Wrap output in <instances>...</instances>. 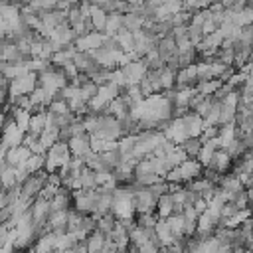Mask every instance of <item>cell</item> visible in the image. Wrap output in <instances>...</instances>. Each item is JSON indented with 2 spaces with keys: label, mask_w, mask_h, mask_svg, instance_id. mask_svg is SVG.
<instances>
[{
  "label": "cell",
  "mask_w": 253,
  "mask_h": 253,
  "mask_svg": "<svg viewBox=\"0 0 253 253\" xmlns=\"http://www.w3.org/2000/svg\"><path fill=\"white\" fill-rule=\"evenodd\" d=\"M71 158H73V154L69 150V144L59 140L51 148H47V152H45V168L43 170H47L49 174L59 172L63 166H67L71 162Z\"/></svg>",
  "instance_id": "cell-1"
},
{
  "label": "cell",
  "mask_w": 253,
  "mask_h": 253,
  "mask_svg": "<svg viewBox=\"0 0 253 253\" xmlns=\"http://www.w3.org/2000/svg\"><path fill=\"white\" fill-rule=\"evenodd\" d=\"M97 200H99V190H75L73 192V208L83 213V215H95L97 211Z\"/></svg>",
  "instance_id": "cell-2"
},
{
  "label": "cell",
  "mask_w": 253,
  "mask_h": 253,
  "mask_svg": "<svg viewBox=\"0 0 253 253\" xmlns=\"http://www.w3.org/2000/svg\"><path fill=\"white\" fill-rule=\"evenodd\" d=\"M156 206H158V200L150 194V190L138 186V190L134 192V208H136V213H156Z\"/></svg>",
  "instance_id": "cell-3"
},
{
  "label": "cell",
  "mask_w": 253,
  "mask_h": 253,
  "mask_svg": "<svg viewBox=\"0 0 253 253\" xmlns=\"http://www.w3.org/2000/svg\"><path fill=\"white\" fill-rule=\"evenodd\" d=\"M121 69L125 71V75H126V79H128L130 85H140V81L148 73V63H146L144 57H138V59H132L128 65H125Z\"/></svg>",
  "instance_id": "cell-4"
},
{
  "label": "cell",
  "mask_w": 253,
  "mask_h": 253,
  "mask_svg": "<svg viewBox=\"0 0 253 253\" xmlns=\"http://www.w3.org/2000/svg\"><path fill=\"white\" fill-rule=\"evenodd\" d=\"M107 38H109L107 34L91 32V34L79 36V38H77V42H75V45H77V49H79V51H95V49H99V47H103V45H105Z\"/></svg>",
  "instance_id": "cell-5"
},
{
  "label": "cell",
  "mask_w": 253,
  "mask_h": 253,
  "mask_svg": "<svg viewBox=\"0 0 253 253\" xmlns=\"http://www.w3.org/2000/svg\"><path fill=\"white\" fill-rule=\"evenodd\" d=\"M164 136H166L168 140L176 142L178 146H182V144L190 138V134H188V130H186V125H184V119H172V121L168 123V126L164 128Z\"/></svg>",
  "instance_id": "cell-6"
},
{
  "label": "cell",
  "mask_w": 253,
  "mask_h": 253,
  "mask_svg": "<svg viewBox=\"0 0 253 253\" xmlns=\"http://www.w3.org/2000/svg\"><path fill=\"white\" fill-rule=\"evenodd\" d=\"M178 168H180V172H182V180H184V184H190V182L202 178V174H204V166L200 164L198 158H188V160L182 162Z\"/></svg>",
  "instance_id": "cell-7"
},
{
  "label": "cell",
  "mask_w": 253,
  "mask_h": 253,
  "mask_svg": "<svg viewBox=\"0 0 253 253\" xmlns=\"http://www.w3.org/2000/svg\"><path fill=\"white\" fill-rule=\"evenodd\" d=\"M231 166H233V158L229 156V152L225 148H219L213 154V158H211V162H210L208 168L213 170V172H217V174H225L227 170H231Z\"/></svg>",
  "instance_id": "cell-8"
},
{
  "label": "cell",
  "mask_w": 253,
  "mask_h": 253,
  "mask_svg": "<svg viewBox=\"0 0 253 253\" xmlns=\"http://www.w3.org/2000/svg\"><path fill=\"white\" fill-rule=\"evenodd\" d=\"M67 144H69V150H71V154H73L75 158H83V156L91 150V134H87V132L77 134V136H73Z\"/></svg>",
  "instance_id": "cell-9"
},
{
  "label": "cell",
  "mask_w": 253,
  "mask_h": 253,
  "mask_svg": "<svg viewBox=\"0 0 253 253\" xmlns=\"http://www.w3.org/2000/svg\"><path fill=\"white\" fill-rule=\"evenodd\" d=\"M182 119H184V125H186V130H188L190 138H200L202 132H204V128H206L204 119H202L198 113H194V111H190V113H188L186 117H182Z\"/></svg>",
  "instance_id": "cell-10"
},
{
  "label": "cell",
  "mask_w": 253,
  "mask_h": 253,
  "mask_svg": "<svg viewBox=\"0 0 253 253\" xmlns=\"http://www.w3.org/2000/svg\"><path fill=\"white\" fill-rule=\"evenodd\" d=\"M32 154H34V152H32L26 144H22V146L10 148V150H8V156H6V160H4V162H8L10 166H16V168H18V166H24Z\"/></svg>",
  "instance_id": "cell-11"
},
{
  "label": "cell",
  "mask_w": 253,
  "mask_h": 253,
  "mask_svg": "<svg viewBox=\"0 0 253 253\" xmlns=\"http://www.w3.org/2000/svg\"><path fill=\"white\" fill-rule=\"evenodd\" d=\"M219 148H221V144H219V138H211V140H206V142H204V146H202V150H200V154H198V160H200V164H202L204 168H208V166H210V162H211V158H213V154H215Z\"/></svg>",
  "instance_id": "cell-12"
},
{
  "label": "cell",
  "mask_w": 253,
  "mask_h": 253,
  "mask_svg": "<svg viewBox=\"0 0 253 253\" xmlns=\"http://www.w3.org/2000/svg\"><path fill=\"white\" fill-rule=\"evenodd\" d=\"M156 235H158V239H160V243H162V247H170V245H174L178 239H176V235L172 233V229H170V225H168V221L166 219H160L158 217V221H156Z\"/></svg>",
  "instance_id": "cell-13"
},
{
  "label": "cell",
  "mask_w": 253,
  "mask_h": 253,
  "mask_svg": "<svg viewBox=\"0 0 253 253\" xmlns=\"http://www.w3.org/2000/svg\"><path fill=\"white\" fill-rule=\"evenodd\" d=\"M217 186H219L223 192H229V194H237V192H243V190H245V186L241 184L239 176L233 174V172H231V174H223Z\"/></svg>",
  "instance_id": "cell-14"
},
{
  "label": "cell",
  "mask_w": 253,
  "mask_h": 253,
  "mask_svg": "<svg viewBox=\"0 0 253 253\" xmlns=\"http://www.w3.org/2000/svg\"><path fill=\"white\" fill-rule=\"evenodd\" d=\"M174 208H176V204H174V198H172V194L168 192V194H164V196H160V198H158L156 215H158L160 219H168V217L174 213Z\"/></svg>",
  "instance_id": "cell-15"
},
{
  "label": "cell",
  "mask_w": 253,
  "mask_h": 253,
  "mask_svg": "<svg viewBox=\"0 0 253 253\" xmlns=\"http://www.w3.org/2000/svg\"><path fill=\"white\" fill-rule=\"evenodd\" d=\"M219 144L221 148H227L235 138H239V130H237V125L235 123H229V125H221L219 126Z\"/></svg>",
  "instance_id": "cell-16"
},
{
  "label": "cell",
  "mask_w": 253,
  "mask_h": 253,
  "mask_svg": "<svg viewBox=\"0 0 253 253\" xmlns=\"http://www.w3.org/2000/svg\"><path fill=\"white\" fill-rule=\"evenodd\" d=\"M10 113H12V117H14V123L24 130V132H28L30 130V125H32V113L30 111H26V109H20V107H12L10 109Z\"/></svg>",
  "instance_id": "cell-17"
},
{
  "label": "cell",
  "mask_w": 253,
  "mask_h": 253,
  "mask_svg": "<svg viewBox=\"0 0 253 253\" xmlns=\"http://www.w3.org/2000/svg\"><path fill=\"white\" fill-rule=\"evenodd\" d=\"M85 241H87V249H89V253H101L103 247H105V243H107V235H105L103 231L95 229L93 233L87 235Z\"/></svg>",
  "instance_id": "cell-18"
},
{
  "label": "cell",
  "mask_w": 253,
  "mask_h": 253,
  "mask_svg": "<svg viewBox=\"0 0 253 253\" xmlns=\"http://www.w3.org/2000/svg\"><path fill=\"white\" fill-rule=\"evenodd\" d=\"M115 38H117V42H119V45H121V49H123L125 53H134L136 42H134V34H132V32H128V30L123 28Z\"/></svg>",
  "instance_id": "cell-19"
},
{
  "label": "cell",
  "mask_w": 253,
  "mask_h": 253,
  "mask_svg": "<svg viewBox=\"0 0 253 253\" xmlns=\"http://www.w3.org/2000/svg\"><path fill=\"white\" fill-rule=\"evenodd\" d=\"M166 221H168L172 233L176 235V239L186 237V219H184V213H172Z\"/></svg>",
  "instance_id": "cell-20"
},
{
  "label": "cell",
  "mask_w": 253,
  "mask_h": 253,
  "mask_svg": "<svg viewBox=\"0 0 253 253\" xmlns=\"http://www.w3.org/2000/svg\"><path fill=\"white\" fill-rule=\"evenodd\" d=\"M107 20H109V12H105V10L99 8V6H93V12H91V24H93V30L105 34Z\"/></svg>",
  "instance_id": "cell-21"
},
{
  "label": "cell",
  "mask_w": 253,
  "mask_h": 253,
  "mask_svg": "<svg viewBox=\"0 0 253 253\" xmlns=\"http://www.w3.org/2000/svg\"><path fill=\"white\" fill-rule=\"evenodd\" d=\"M144 22H146V18H142L138 14H132V12H128V14L123 16V28L128 30V32H132V34L138 32V30H142L144 28Z\"/></svg>",
  "instance_id": "cell-22"
},
{
  "label": "cell",
  "mask_w": 253,
  "mask_h": 253,
  "mask_svg": "<svg viewBox=\"0 0 253 253\" xmlns=\"http://www.w3.org/2000/svg\"><path fill=\"white\" fill-rule=\"evenodd\" d=\"M221 85H223V81H221V79H210V81H198L196 89H198V93H200V95L210 97V95H215V93L221 89Z\"/></svg>",
  "instance_id": "cell-23"
},
{
  "label": "cell",
  "mask_w": 253,
  "mask_h": 253,
  "mask_svg": "<svg viewBox=\"0 0 253 253\" xmlns=\"http://www.w3.org/2000/svg\"><path fill=\"white\" fill-rule=\"evenodd\" d=\"M18 186V180H16V166H10L8 162L2 160V188L8 190V188H14Z\"/></svg>",
  "instance_id": "cell-24"
},
{
  "label": "cell",
  "mask_w": 253,
  "mask_h": 253,
  "mask_svg": "<svg viewBox=\"0 0 253 253\" xmlns=\"http://www.w3.org/2000/svg\"><path fill=\"white\" fill-rule=\"evenodd\" d=\"M30 176L32 174H36V172H40V170H43L45 168V154H32L30 158H28V162L22 166Z\"/></svg>",
  "instance_id": "cell-25"
},
{
  "label": "cell",
  "mask_w": 253,
  "mask_h": 253,
  "mask_svg": "<svg viewBox=\"0 0 253 253\" xmlns=\"http://www.w3.org/2000/svg\"><path fill=\"white\" fill-rule=\"evenodd\" d=\"M123 16H125V14H119V12L109 14L107 28H105V34H107V36H117V34L123 30Z\"/></svg>",
  "instance_id": "cell-26"
},
{
  "label": "cell",
  "mask_w": 253,
  "mask_h": 253,
  "mask_svg": "<svg viewBox=\"0 0 253 253\" xmlns=\"http://www.w3.org/2000/svg\"><path fill=\"white\" fill-rule=\"evenodd\" d=\"M45 126H47V111H43V113H36V115L32 117V125H30V130H28V132L40 136V134L45 130Z\"/></svg>",
  "instance_id": "cell-27"
},
{
  "label": "cell",
  "mask_w": 253,
  "mask_h": 253,
  "mask_svg": "<svg viewBox=\"0 0 253 253\" xmlns=\"http://www.w3.org/2000/svg\"><path fill=\"white\" fill-rule=\"evenodd\" d=\"M71 109H69V103L63 99V97H59V95H55V99L51 101V105L47 107V113H51L53 117H61V115H67Z\"/></svg>",
  "instance_id": "cell-28"
},
{
  "label": "cell",
  "mask_w": 253,
  "mask_h": 253,
  "mask_svg": "<svg viewBox=\"0 0 253 253\" xmlns=\"http://www.w3.org/2000/svg\"><path fill=\"white\" fill-rule=\"evenodd\" d=\"M117 215L115 213H107V215H103V217H99L97 219V229L99 231H103L107 237L113 233V229H115V225H117Z\"/></svg>",
  "instance_id": "cell-29"
},
{
  "label": "cell",
  "mask_w": 253,
  "mask_h": 253,
  "mask_svg": "<svg viewBox=\"0 0 253 253\" xmlns=\"http://www.w3.org/2000/svg\"><path fill=\"white\" fill-rule=\"evenodd\" d=\"M202 146H204L202 138H188V140L182 144V150L188 154V158H198Z\"/></svg>",
  "instance_id": "cell-30"
},
{
  "label": "cell",
  "mask_w": 253,
  "mask_h": 253,
  "mask_svg": "<svg viewBox=\"0 0 253 253\" xmlns=\"http://www.w3.org/2000/svg\"><path fill=\"white\" fill-rule=\"evenodd\" d=\"M134 221L142 229H154L156 227V221H158V215L156 213H136Z\"/></svg>",
  "instance_id": "cell-31"
},
{
  "label": "cell",
  "mask_w": 253,
  "mask_h": 253,
  "mask_svg": "<svg viewBox=\"0 0 253 253\" xmlns=\"http://www.w3.org/2000/svg\"><path fill=\"white\" fill-rule=\"evenodd\" d=\"M233 24H235V26H239V28H245V26L253 24V8H251V6H247L245 10L235 12V16H233Z\"/></svg>",
  "instance_id": "cell-32"
},
{
  "label": "cell",
  "mask_w": 253,
  "mask_h": 253,
  "mask_svg": "<svg viewBox=\"0 0 253 253\" xmlns=\"http://www.w3.org/2000/svg\"><path fill=\"white\" fill-rule=\"evenodd\" d=\"M81 188H87V190H97V180H95V170L87 168L81 172Z\"/></svg>",
  "instance_id": "cell-33"
},
{
  "label": "cell",
  "mask_w": 253,
  "mask_h": 253,
  "mask_svg": "<svg viewBox=\"0 0 253 253\" xmlns=\"http://www.w3.org/2000/svg\"><path fill=\"white\" fill-rule=\"evenodd\" d=\"M67 22H69V26H71V28H75V26H79V24L87 22V20L83 18V14H81V8H79V6H71V8H69V12H67Z\"/></svg>",
  "instance_id": "cell-34"
},
{
  "label": "cell",
  "mask_w": 253,
  "mask_h": 253,
  "mask_svg": "<svg viewBox=\"0 0 253 253\" xmlns=\"http://www.w3.org/2000/svg\"><path fill=\"white\" fill-rule=\"evenodd\" d=\"M148 190H150V194L158 200L160 196H164V194H168L170 192V184L166 182V180H160L158 184H154V186H148Z\"/></svg>",
  "instance_id": "cell-35"
},
{
  "label": "cell",
  "mask_w": 253,
  "mask_h": 253,
  "mask_svg": "<svg viewBox=\"0 0 253 253\" xmlns=\"http://www.w3.org/2000/svg\"><path fill=\"white\" fill-rule=\"evenodd\" d=\"M217 136H219V126H206L200 138H202V142H206V140H211V138H217Z\"/></svg>",
  "instance_id": "cell-36"
},
{
  "label": "cell",
  "mask_w": 253,
  "mask_h": 253,
  "mask_svg": "<svg viewBox=\"0 0 253 253\" xmlns=\"http://www.w3.org/2000/svg\"><path fill=\"white\" fill-rule=\"evenodd\" d=\"M237 211H239V208H237L233 202H227V204L223 206V210H221V217H233Z\"/></svg>",
  "instance_id": "cell-37"
},
{
  "label": "cell",
  "mask_w": 253,
  "mask_h": 253,
  "mask_svg": "<svg viewBox=\"0 0 253 253\" xmlns=\"http://www.w3.org/2000/svg\"><path fill=\"white\" fill-rule=\"evenodd\" d=\"M182 4H184V10H198L200 0H182Z\"/></svg>",
  "instance_id": "cell-38"
},
{
  "label": "cell",
  "mask_w": 253,
  "mask_h": 253,
  "mask_svg": "<svg viewBox=\"0 0 253 253\" xmlns=\"http://www.w3.org/2000/svg\"><path fill=\"white\" fill-rule=\"evenodd\" d=\"M160 253H172V249H170V247H162Z\"/></svg>",
  "instance_id": "cell-39"
},
{
  "label": "cell",
  "mask_w": 253,
  "mask_h": 253,
  "mask_svg": "<svg viewBox=\"0 0 253 253\" xmlns=\"http://www.w3.org/2000/svg\"><path fill=\"white\" fill-rule=\"evenodd\" d=\"M247 6H251V8H253V0H247Z\"/></svg>",
  "instance_id": "cell-40"
}]
</instances>
